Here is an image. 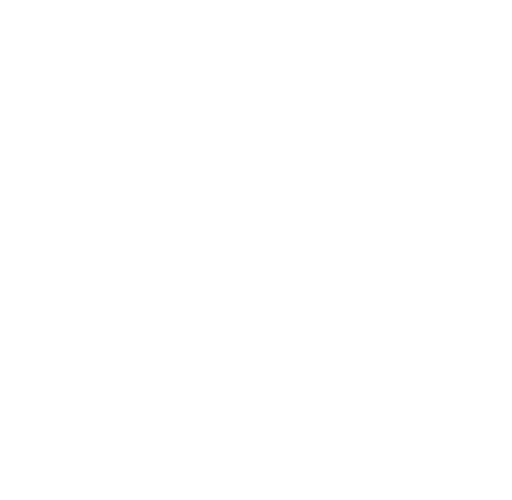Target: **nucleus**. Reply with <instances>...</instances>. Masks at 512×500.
<instances>
[]
</instances>
